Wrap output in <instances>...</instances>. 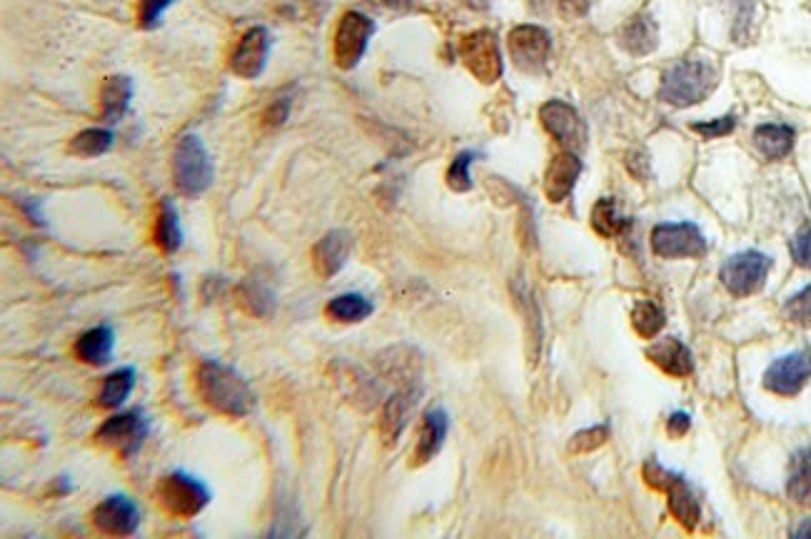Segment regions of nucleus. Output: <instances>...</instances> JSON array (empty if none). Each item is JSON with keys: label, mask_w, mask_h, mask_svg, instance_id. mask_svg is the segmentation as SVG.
Masks as SVG:
<instances>
[{"label": "nucleus", "mask_w": 811, "mask_h": 539, "mask_svg": "<svg viewBox=\"0 0 811 539\" xmlns=\"http://www.w3.org/2000/svg\"><path fill=\"white\" fill-rule=\"evenodd\" d=\"M195 387L200 400L225 417H245L255 407V395L248 382L233 367L215 360L200 362L195 370Z\"/></svg>", "instance_id": "nucleus-1"}, {"label": "nucleus", "mask_w": 811, "mask_h": 539, "mask_svg": "<svg viewBox=\"0 0 811 539\" xmlns=\"http://www.w3.org/2000/svg\"><path fill=\"white\" fill-rule=\"evenodd\" d=\"M717 83L719 73L709 60H677V63L664 70L659 100H664L667 105H677V108H689V105H697L704 98H709Z\"/></svg>", "instance_id": "nucleus-2"}, {"label": "nucleus", "mask_w": 811, "mask_h": 539, "mask_svg": "<svg viewBox=\"0 0 811 539\" xmlns=\"http://www.w3.org/2000/svg\"><path fill=\"white\" fill-rule=\"evenodd\" d=\"M175 188L188 198H198L213 185L215 168L198 135H183L173 153Z\"/></svg>", "instance_id": "nucleus-3"}, {"label": "nucleus", "mask_w": 811, "mask_h": 539, "mask_svg": "<svg viewBox=\"0 0 811 539\" xmlns=\"http://www.w3.org/2000/svg\"><path fill=\"white\" fill-rule=\"evenodd\" d=\"M644 480H647L649 487L659 492H667L669 497V510L677 517L679 525L684 530H694L699 525V517H702V507H699L697 495L689 487V482L684 480L677 472H669L659 465L657 460H649L644 465Z\"/></svg>", "instance_id": "nucleus-4"}, {"label": "nucleus", "mask_w": 811, "mask_h": 539, "mask_svg": "<svg viewBox=\"0 0 811 539\" xmlns=\"http://www.w3.org/2000/svg\"><path fill=\"white\" fill-rule=\"evenodd\" d=\"M158 500L165 512L180 517V520H190L205 510V505L210 502V492L195 477L185 475V472H173L160 480Z\"/></svg>", "instance_id": "nucleus-5"}, {"label": "nucleus", "mask_w": 811, "mask_h": 539, "mask_svg": "<svg viewBox=\"0 0 811 539\" xmlns=\"http://www.w3.org/2000/svg\"><path fill=\"white\" fill-rule=\"evenodd\" d=\"M769 268H772V258L769 255L757 253V250H747V253L732 255L722 265L719 277H722V285L732 295L747 297L762 290L764 282H767Z\"/></svg>", "instance_id": "nucleus-6"}, {"label": "nucleus", "mask_w": 811, "mask_h": 539, "mask_svg": "<svg viewBox=\"0 0 811 539\" xmlns=\"http://www.w3.org/2000/svg\"><path fill=\"white\" fill-rule=\"evenodd\" d=\"M460 58L480 83L492 85L502 78V55L492 30H475L460 43Z\"/></svg>", "instance_id": "nucleus-7"}, {"label": "nucleus", "mask_w": 811, "mask_h": 539, "mask_svg": "<svg viewBox=\"0 0 811 539\" xmlns=\"http://www.w3.org/2000/svg\"><path fill=\"white\" fill-rule=\"evenodd\" d=\"M372 33H375V23H372L365 13L347 10L335 30V48H332L335 63L340 65L342 70L355 68L362 60V55H365Z\"/></svg>", "instance_id": "nucleus-8"}, {"label": "nucleus", "mask_w": 811, "mask_h": 539, "mask_svg": "<svg viewBox=\"0 0 811 539\" xmlns=\"http://www.w3.org/2000/svg\"><path fill=\"white\" fill-rule=\"evenodd\" d=\"M652 250L659 258H702L707 240L694 223H662L652 230Z\"/></svg>", "instance_id": "nucleus-9"}, {"label": "nucleus", "mask_w": 811, "mask_h": 539, "mask_svg": "<svg viewBox=\"0 0 811 539\" xmlns=\"http://www.w3.org/2000/svg\"><path fill=\"white\" fill-rule=\"evenodd\" d=\"M540 120L549 135L562 145L564 150H579L587 145V125L579 118L577 110L564 100H547L540 108Z\"/></svg>", "instance_id": "nucleus-10"}, {"label": "nucleus", "mask_w": 811, "mask_h": 539, "mask_svg": "<svg viewBox=\"0 0 811 539\" xmlns=\"http://www.w3.org/2000/svg\"><path fill=\"white\" fill-rule=\"evenodd\" d=\"M145 435H148V420L143 417V412L130 410L123 412V415H113L110 420H105L103 425H100V430L95 432V442L128 457L133 455V452H138Z\"/></svg>", "instance_id": "nucleus-11"}, {"label": "nucleus", "mask_w": 811, "mask_h": 539, "mask_svg": "<svg viewBox=\"0 0 811 539\" xmlns=\"http://www.w3.org/2000/svg\"><path fill=\"white\" fill-rule=\"evenodd\" d=\"M510 55L522 73H540L547 65L552 38L540 25H517L507 38Z\"/></svg>", "instance_id": "nucleus-12"}, {"label": "nucleus", "mask_w": 811, "mask_h": 539, "mask_svg": "<svg viewBox=\"0 0 811 539\" xmlns=\"http://www.w3.org/2000/svg\"><path fill=\"white\" fill-rule=\"evenodd\" d=\"M811 377V355L809 352H792L769 365L764 372V387L774 395L794 397L804 390Z\"/></svg>", "instance_id": "nucleus-13"}, {"label": "nucleus", "mask_w": 811, "mask_h": 539, "mask_svg": "<svg viewBox=\"0 0 811 539\" xmlns=\"http://www.w3.org/2000/svg\"><path fill=\"white\" fill-rule=\"evenodd\" d=\"M93 522L100 532L113 537H130L138 532L140 512L133 505V500L123 495L105 497L93 512Z\"/></svg>", "instance_id": "nucleus-14"}, {"label": "nucleus", "mask_w": 811, "mask_h": 539, "mask_svg": "<svg viewBox=\"0 0 811 539\" xmlns=\"http://www.w3.org/2000/svg\"><path fill=\"white\" fill-rule=\"evenodd\" d=\"M270 53V33L265 28H250L243 38L238 40L233 58H230V70L238 78L253 80L265 70Z\"/></svg>", "instance_id": "nucleus-15"}, {"label": "nucleus", "mask_w": 811, "mask_h": 539, "mask_svg": "<svg viewBox=\"0 0 811 539\" xmlns=\"http://www.w3.org/2000/svg\"><path fill=\"white\" fill-rule=\"evenodd\" d=\"M417 395H420V387L407 385L400 387L390 400L385 402L380 415V437L385 442V447H392L397 440H400L402 430L407 427V420L412 415V407H415Z\"/></svg>", "instance_id": "nucleus-16"}, {"label": "nucleus", "mask_w": 811, "mask_h": 539, "mask_svg": "<svg viewBox=\"0 0 811 539\" xmlns=\"http://www.w3.org/2000/svg\"><path fill=\"white\" fill-rule=\"evenodd\" d=\"M579 173H582V160L572 150H562L552 158L547 173H544V195L549 203H562L572 195L574 185H577Z\"/></svg>", "instance_id": "nucleus-17"}, {"label": "nucleus", "mask_w": 811, "mask_h": 539, "mask_svg": "<svg viewBox=\"0 0 811 539\" xmlns=\"http://www.w3.org/2000/svg\"><path fill=\"white\" fill-rule=\"evenodd\" d=\"M350 253H352L350 233H345V230H332L325 238L317 240V245L312 248V268H315V272L322 280H330L332 275H337V272L345 268Z\"/></svg>", "instance_id": "nucleus-18"}, {"label": "nucleus", "mask_w": 811, "mask_h": 539, "mask_svg": "<svg viewBox=\"0 0 811 539\" xmlns=\"http://www.w3.org/2000/svg\"><path fill=\"white\" fill-rule=\"evenodd\" d=\"M647 357L672 377H687L692 375L694 370L692 352H689L687 345L679 342L677 337H662V340H657L647 350Z\"/></svg>", "instance_id": "nucleus-19"}, {"label": "nucleus", "mask_w": 811, "mask_h": 539, "mask_svg": "<svg viewBox=\"0 0 811 539\" xmlns=\"http://www.w3.org/2000/svg\"><path fill=\"white\" fill-rule=\"evenodd\" d=\"M659 43V28L649 13H637L619 30V45L629 55H649Z\"/></svg>", "instance_id": "nucleus-20"}, {"label": "nucleus", "mask_w": 811, "mask_h": 539, "mask_svg": "<svg viewBox=\"0 0 811 539\" xmlns=\"http://www.w3.org/2000/svg\"><path fill=\"white\" fill-rule=\"evenodd\" d=\"M133 100V80L125 75H113L105 78L103 88H100V120L103 123H118L130 108Z\"/></svg>", "instance_id": "nucleus-21"}, {"label": "nucleus", "mask_w": 811, "mask_h": 539, "mask_svg": "<svg viewBox=\"0 0 811 539\" xmlns=\"http://www.w3.org/2000/svg\"><path fill=\"white\" fill-rule=\"evenodd\" d=\"M447 415L442 410H427L420 425V440L415 447V465H425L442 450L447 437Z\"/></svg>", "instance_id": "nucleus-22"}, {"label": "nucleus", "mask_w": 811, "mask_h": 539, "mask_svg": "<svg viewBox=\"0 0 811 539\" xmlns=\"http://www.w3.org/2000/svg\"><path fill=\"white\" fill-rule=\"evenodd\" d=\"M113 330L105 325L93 327V330L83 332V335L75 340V357L85 365H105L113 355Z\"/></svg>", "instance_id": "nucleus-23"}, {"label": "nucleus", "mask_w": 811, "mask_h": 539, "mask_svg": "<svg viewBox=\"0 0 811 539\" xmlns=\"http://www.w3.org/2000/svg\"><path fill=\"white\" fill-rule=\"evenodd\" d=\"M794 130L789 125H777V123H767L759 125L754 130V145H757L759 153L769 160H782L784 155L792 153L794 148Z\"/></svg>", "instance_id": "nucleus-24"}, {"label": "nucleus", "mask_w": 811, "mask_h": 539, "mask_svg": "<svg viewBox=\"0 0 811 539\" xmlns=\"http://www.w3.org/2000/svg\"><path fill=\"white\" fill-rule=\"evenodd\" d=\"M155 245H158L165 255L178 253L180 245H183V230H180L178 213H175L170 200H163V203H160L158 220H155Z\"/></svg>", "instance_id": "nucleus-25"}, {"label": "nucleus", "mask_w": 811, "mask_h": 539, "mask_svg": "<svg viewBox=\"0 0 811 539\" xmlns=\"http://www.w3.org/2000/svg\"><path fill=\"white\" fill-rule=\"evenodd\" d=\"M325 312L335 322L352 325V322H362L365 317L372 315V302L367 297L357 295V292H345V295L332 297Z\"/></svg>", "instance_id": "nucleus-26"}, {"label": "nucleus", "mask_w": 811, "mask_h": 539, "mask_svg": "<svg viewBox=\"0 0 811 539\" xmlns=\"http://www.w3.org/2000/svg\"><path fill=\"white\" fill-rule=\"evenodd\" d=\"M133 385H135L133 367H123V370L108 375L98 392V407H103V410H115V407H120L125 400H128Z\"/></svg>", "instance_id": "nucleus-27"}, {"label": "nucleus", "mask_w": 811, "mask_h": 539, "mask_svg": "<svg viewBox=\"0 0 811 539\" xmlns=\"http://www.w3.org/2000/svg\"><path fill=\"white\" fill-rule=\"evenodd\" d=\"M787 492L794 502H802V505L811 502V450H802L792 457Z\"/></svg>", "instance_id": "nucleus-28"}, {"label": "nucleus", "mask_w": 811, "mask_h": 539, "mask_svg": "<svg viewBox=\"0 0 811 539\" xmlns=\"http://www.w3.org/2000/svg\"><path fill=\"white\" fill-rule=\"evenodd\" d=\"M515 297H517V307H520L522 315L527 317V337H530V360L537 362L540 357V342H542V330H540V310L535 305V297L527 290V285H517L515 287Z\"/></svg>", "instance_id": "nucleus-29"}, {"label": "nucleus", "mask_w": 811, "mask_h": 539, "mask_svg": "<svg viewBox=\"0 0 811 539\" xmlns=\"http://www.w3.org/2000/svg\"><path fill=\"white\" fill-rule=\"evenodd\" d=\"M110 148H113V133L105 128L83 130L68 145L70 153L78 155V158H98V155L108 153Z\"/></svg>", "instance_id": "nucleus-30"}, {"label": "nucleus", "mask_w": 811, "mask_h": 539, "mask_svg": "<svg viewBox=\"0 0 811 539\" xmlns=\"http://www.w3.org/2000/svg\"><path fill=\"white\" fill-rule=\"evenodd\" d=\"M592 228L597 230L602 238H619L624 228H629V220H624L619 215L617 205H614L612 198H602L597 200V205L592 208Z\"/></svg>", "instance_id": "nucleus-31"}, {"label": "nucleus", "mask_w": 811, "mask_h": 539, "mask_svg": "<svg viewBox=\"0 0 811 539\" xmlns=\"http://www.w3.org/2000/svg\"><path fill=\"white\" fill-rule=\"evenodd\" d=\"M238 302L245 307V312L255 317H268L272 310V292L258 280H248L240 285Z\"/></svg>", "instance_id": "nucleus-32"}, {"label": "nucleus", "mask_w": 811, "mask_h": 539, "mask_svg": "<svg viewBox=\"0 0 811 539\" xmlns=\"http://www.w3.org/2000/svg\"><path fill=\"white\" fill-rule=\"evenodd\" d=\"M632 325L637 335H642L644 340H652L664 327L662 307H657L654 302H639L632 312Z\"/></svg>", "instance_id": "nucleus-33"}, {"label": "nucleus", "mask_w": 811, "mask_h": 539, "mask_svg": "<svg viewBox=\"0 0 811 539\" xmlns=\"http://www.w3.org/2000/svg\"><path fill=\"white\" fill-rule=\"evenodd\" d=\"M784 317L792 320L794 325H811V285L789 297L787 305H784Z\"/></svg>", "instance_id": "nucleus-34"}, {"label": "nucleus", "mask_w": 811, "mask_h": 539, "mask_svg": "<svg viewBox=\"0 0 811 539\" xmlns=\"http://www.w3.org/2000/svg\"><path fill=\"white\" fill-rule=\"evenodd\" d=\"M475 155L472 153H460L455 160H452L450 170H447V185H450L455 193H467L472 188V178H470V165Z\"/></svg>", "instance_id": "nucleus-35"}, {"label": "nucleus", "mask_w": 811, "mask_h": 539, "mask_svg": "<svg viewBox=\"0 0 811 539\" xmlns=\"http://www.w3.org/2000/svg\"><path fill=\"white\" fill-rule=\"evenodd\" d=\"M609 437V430L604 425L599 427H589V430H582L577 432V435L569 440V452L572 455H584V452H592L597 450V447H602L604 442H607Z\"/></svg>", "instance_id": "nucleus-36"}, {"label": "nucleus", "mask_w": 811, "mask_h": 539, "mask_svg": "<svg viewBox=\"0 0 811 539\" xmlns=\"http://www.w3.org/2000/svg\"><path fill=\"white\" fill-rule=\"evenodd\" d=\"M737 10H734V38L744 40L749 38V28L754 23V0H734Z\"/></svg>", "instance_id": "nucleus-37"}, {"label": "nucleus", "mask_w": 811, "mask_h": 539, "mask_svg": "<svg viewBox=\"0 0 811 539\" xmlns=\"http://www.w3.org/2000/svg\"><path fill=\"white\" fill-rule=\"evenodd\" d=\"M734 125H737V118H734V115H724V118L707 120V123H694L692 130L694 133L702 135V138L712 140V138H722V135L732 133Z\"/></svg>", "instance_id": "nucleus-38"}, {"label": "nucleus", "mask_w": 811, "mask_h": 539, "mask_svg": "<svg viewBox=\"0 0 811 539\" xmlns=\"http://www.w3.org/2000/svg\"><path fill=\"white\" fill-rule=\"evenodd\" d=\"M170 5H173V0H140V25L145 30L158 28L160 18H163Z\"/></svg>", "instance_id": "nucleus-39"}, {"label": "nucleus", "mask_w": 811, "mask_h": 539, "mask_svg": "<svg viewBox=\"0 0 811 539\" xmlns=\"http://www.w3.org/2000/svg\"><path fill=\"white\" fill-rule=\"evenodd\" d=\"M290 108H292V100L285 98V95L277 100H272V105L265 110V115H263L265 128H280V125L287 120V115H290Z\"/></svg>", "instance_id": "nucleus-40"}, {"label": "nucleus", "mask_w": 811, "mask_h": 539, "mask_svg": "<svg viewBox=\"0 0 811 539\" xmlns=\"http://www.w3.org/2000/svg\"><path fill=\"white\" fill-rule=\"evenodd\" d=\"M792 255H794V263L811 270V225H809V228H804L802 233H799L797 238H794Z\"/></svg>", "instance_id": "nucleus-41"}, {"label": "nucleus", "mask_w": 811, "mask_h": 539, "mask_svg": "<svg viewBox=\"0 0 811 539\" xmlns=\"http://www.w3.org/2000/svg\"><path fill=\"white\" fill-rule=\"evenodd\" d=\"M589 0H559V10H562L564 18H579V15L587 13Z\"/></svg>", "instance_id": "nucleus-42"}, {"label": "nucleus", "mask_w": 811, "mask_h": 539, "mask_svg": "<svg viewBox=\"0 0 811 539\" xmlns=\"http://www.w3.org/2000/svg\"><path fill=\"white\" fill-rule=\"evenodd\" d=\"M687 430H689V415H684V412H674V415L669 417V435L682 437V435H687Z\"/></svg>", "instance_id": "nucleus-43"}, {"label": "nucleus", "mask_w": 811, "mask_h": 539, "mask_svg": "<svg viewBox=\"0 0 811 539\" xmlns=\"http://www.w3.org/2000/svg\"><path fill=\"white\" fill-rule=\"evenodd\" d=\"M367 3H375L380 8H390V10H405L410 8L412 0H367Z\"/></svg>", "instance_id": "nucleus-44"}, {"label": "nucleus", "mask_w": 811, "mask_h": 539, "mask_svg": "<svg viewBox=\"0 0 811 539\" xmlns=\"http://www.w3.org/2000/svg\"><path fill=\"white\" fill-rule=\"evenodd\" d=\"M794 537H811V520L804 522V525H799L797 530H794Z\"/></svg>", "instance_id": "nucleus-45"}]
</instances>
